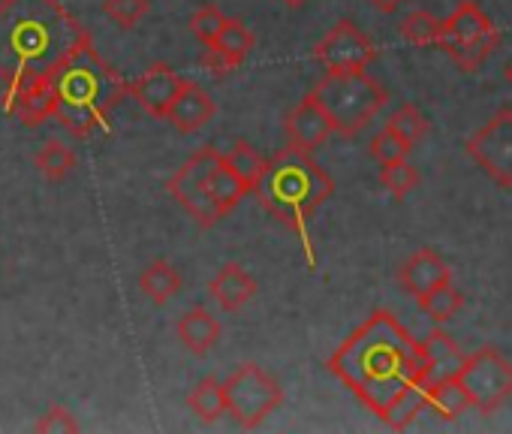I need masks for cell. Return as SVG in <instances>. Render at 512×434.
Masks as SVG:
<instances>
[{
    "label": "cell",
    "instance_id": "cell-33",
    "mask_svg": "<svg viewBox=\"0 0 512 434\" xmlns=\"http://www.w3.org/2000/svg\"><path fill=\"white\" fill-rule=\"evenodd\" d=\"M389 127L398 130L410 145H416V142L425 139V133H428V118H425L413 103H404V106L389 118Z\"/></svg>",
    "mask_w": 512,
    "mask_h": 434
},
{
    "label": "cell",
    "instance_id": "cell-29",
    "mask_svg": "<svg viewBox=\"0 0 512 434\" xmlns=\"http://www.w3.org/2000/svg\"><path fill=\"white\" fill-rule=\"evenodd\" d=\"M413 151V145L398 133L392 130L389 124L371 139V157L380 163V166H389V163H398V160H407V154Z\"/></svg>",
    "mask_w": 512,
    "mask_h": 434
},
{
    "label": "cell",
    "instance_id": "cell-34",
    "mask_svg": "<svg viewBox=\"0 0 512 434\" xmlns=\"http://www.w3.org/2000/svg\"><path fill=\"white\" fill-rule=\"evenodd\" d=\"M34 431L40 434H76L79 431V422L73 419V413L67 407H49L37 422H34Z\"/></svg>",
    "mask_w": 512,
    "mask_h": 434
},
{
    "label": "cell",
    "instance_id": "cell-10",
    "mask_svg": "<svg viewBox=\"0 0 512 434\" xmlns=\"http://www.w3.org/2000/svg\"><path fill=\"white\" fill-rule=\"evenodd\" d=\"M467 157L500 187H512V109L494 112L467 142Z\"/></svg>",
    "mask_w": 512,
    "mask_h": 434
},
{
    "label": "cell",
    "instance_id": "cell-12",
    "mask_svg": "<svg viewBox=\"0 0 512 434\" xmlns=\"http://www.w3.org/2000/svg\"><path fill=\"white\" fill-rule=\"evenodd\" d=\"M187 79H181L169 64H154L148 67L136 82H130V97L154 118H166L175 97L181 94Z\"/></svg>",
    "mask_w": 512,
    "mask_h": 434
},
{
    "label": "cell",
    "instance_id": "cell-4",
    "mask_svg": "<svg viewBox=\"0 0 512 434\" xmlns=\"http://www.w3.org/2000/svg\"><path fill=\"white\" fill-rule=\"evenodd\" d=\"M253 193L272 217H278L287 230H293L302 239L308 266H317L314 251H311L308 221L317 208H323L329 202V196L335 193V181L311 157V151H302L296 145L281 148L269 160L266 175L260 178Z\"/></svg>",
    "mask_w": 512,
    "mask_h": 434
},
{
    "label": "cell",
    "instance_id": "cell-18",
    "mask_svg": "<svg viewBox=\"0 0 512 434\" xmlns=\"http://www.w3.org/2000/svg\"><path fill=\"white\" fill-rule=\"evenodd\" d=\"M175 332H178V341L193 356H205L220 341V323L205 308H190L187 314H181V320L175 323Z\"/></svg>",
    "mask_w": 512,
    "mask_h": 434
},
{
    "label": "cell",
    "instance_id": "cell-31",
    "mask_svg": "<svg viewBox=\"0 0 512 434\" xmlns=\"http://www.w3.org/2000/svg\"><path fill=\"white\" fill-rule=\"evenodd\" d=\"M151 10V0H106L103 13L121 28V31H133Z\"/></svg>",
    "mask_w": 512,
    "mask_h": 434
},
{
    "label": "cell",
    "instance_id": "cell-14",
    "mask_svg": "<svg viewBox=\"0 0 512 434\" xmlns=\"http://www.w3.org/2000/svg\"><path fill=\"white\" fill-rule=\"evenodd\" d=\"M284 130H287L290 145H296V148L314 154V151H317L320 145H326V139L335 133V124H332V118L326 115V109L317 103V97L308 94V97L287 115Z\"/></svg>",
    "mask_w": 512,
    "mask_h": 434
},
{
    "label": "cell",
    "instance_id": "cell-37",
    "mask_svg": "<svg viewBox=\"0 0 512 434\" xmlns=\"http://www.w3.org/2000/svg\"><path fill=\"white\" fill-rule=\"evenodd\" d=\"M506 82H509V85H512V64H509V67H506Z\"/></svg>",
    "mask_w": 512,
    "mask_h": 434
},
{
    "label": "cell",
    "instance_id": "cell-23",
    "mask_svg": "<svg viewBox=\"0 0 512 434\" xmlns=\"http://www.w3.org/2000/svg\"><path fill=\"white\" fill-rule=\"evenodd\" d=\"M187 407L202 419V422H217L223 413H229V401H226V386L217 377H202L190 395H187Z\"/></svg>",
    "mask_w": 512,
    "mask_h": 434
},
{
    "label": "cell",
    "instance_id": "cell-2",
    "mask_svg": "<svg viewBox=\"0 0 512 434\" xmlns=\"http://www.w3.org/2000/svg\"><path fill=\"white\" fill-rule=\"evenodd\" d=\"M85 37L61 0H0V79L10 91L40 82Z\"/></svg>",
    "mask_w": 512,
    "mask_h": 434
},
{
    "label": "cell",
    "instance_id": "cell-21",
    "mask_svg": "<svg viewBox=\"0 0 512 434\" xmlns=\"http://www.w3.org/2000/svg\"><path fill=\"white\" fill-rule=\"evenodd\" d=\"M208 190H211V196H214V202L220 205L223 214H229L247 193H253V190L247 187V181L229 166V160H226L223 154L214 160V166H211V172H208Z\"/></svg>",
    "mask_w": 512,
    "mask_h": 434
},
{
    "label": "cell",
    "instance_id": "cell-22",
    "mask_svg": "<svg viewBox=\"0 0 512 434\" xmlns=\"http://www.w3.org/2000/svg\"><path fill=\"white\" fill-rule=\"evenodd\" d=\"M184 281L178 275V269L169 260H154L142 269L139 275V290L145 293V299H151L154 305H166L181 293Z\"/></svg>",
    "mask_w": 512,
    "mask_h": 434
},
{
    "label": "cell",
    "instance_id": "cell-11",
    "mask_svg": "<svg viewBox=\"0 0 512 434\" xmlns=\"http://www.w3.org/2000/svg\"><path fill=\"white\" fill-rule=\"evenodd\" d=\"M314 58L326 67V73H353L368 70L377 61V46L350 19H344L317 43Z\"/></svg>",
    "mask_w": 512,
    "mask_h": 434
},
{
    "label": "cell",
    "instance_id": "cell-20",
    "mask_svg": "<svg viewBox=\"0 0 512 434\" xmlns=\"http://www.w3.org/2000/svg\"><path fill=\"white\" fill-rule=\"evenodd\" d=\"M422 350H425V359H428V374H431V380H443V377L461 374V365H464V359H467V356L458 350V344H455L446 332H440V329H434V332L425 335Z\"/></svg>",
    "mask_w": 512,
    "mask_h": 434
},
{
    "label": "cell",
    "instance_id": "cell-35",
    "mask_svg": "<svg viewBox=\"0 0 512 434\" xmlns=\"http://www.w3.org/2000/svg\"><path fill=\"white\" fill-rule=\"evenodd\" d=\"M371 4H374L380 13H395V10L404 4V0H371Z\"/></svg>",
    "mask_w": 512,
    "mask_h": 434
},
{
    "label": "cell",
    "instance_id": "cell-5",
    "mask_svg": "<svg viewBox=\"0 0 512 434\" xmlns=\"http://www.w3.org/2000/svg\"><path fill=\"white\" fill-rule=\"evenodd\" d=\"M311 94L326 109L335 133L341 136H356L359 130H365L389 100L386 88L374 76H368V70L326 73Z\"/></svg>",
    "mask_w": 512,
    "mask_h": 434
},
{
    "label": "cell",
    "instance_id": "cell-6",
    "mask_svg": "<svg viewBox=\"0 0 512 434\" xmlns=\"http://www.w3.org/2000/svg\"><path fill=\"white\" fill-rule=\"evenodd\" d=\"M497 43H500V34L494 22L473 4V0H461L452 10V16L443 19L440 49L464 73H476L494 55Z\"/></svg>",
    "mask_w": 512,
    "mask_h": 434
},
{
    "label": "cell",
    "instance_id": "cell-36",
    "mask_svg": "<svg viewBox=\"0 0 512 434\" xmlns=\"http://www.w3.org/2000/svg\"><path fill=\"white\" fill-rule=\"evenodd\" d=\"M284 4H287L290 10H299V7H305V4H308V0H284Z\"/></svg>",
    "mask_w": 512,
    "mask_h": 434
},
{
    "label": "cell",
    "instance_id": "cell-28",
    "mask_svg": "<svg viewBox=\"0 0 512 434\" xmlns=\"http://www.w3.org/2000/svg\"><path fill=\"white\" fill-rule=\"evenodd\" d=\"M223 157H226L229 166L247 181L250 190H256V184H260V178L266 175V166H269V160H266L260 151H256L253 145H247V142H235Z\"/></svg>",
    "mask_w": 512,
    "mask_h": 434
},
{
    "label": "cell",
    "instance_id": "cell-8",
    "mask_svg": "<svg viewBox=\"0 0 512 434\" xmlns=\"http://www.w3.org/2000/svg\"><path fill=\"white\" fill-rule=\"evenodd\" d=\"M220 157V151L217 148H211V145H205V148H199L172 178H169V193H172V199L193 217V221L202 227V230H211L220 217H223V211H220V205L214 202V196H211V190H208V172H211V166H214V160Z\"/></svg>",
    "mask_w": 512,
    "mask_h": 434
},
{
    "label": "cell",
    "instance_id": "cell-26",
    "mask_svg": "<svg viewBox=\"0 0 512 434\" xmlns=\"http://www.w3.org/2000/svg\"><path fill=\"white\" fill-rule=\"evenodd\" d=\"M416 302H419V308L425 311V317L434 320L437 326L449 323V320L464 308V296H461V290L452 287V281H449V284H440V287H434V290H428V293L419 296Z\"/></svg>",
    "mask_w": 512,
    "mask_h": 434
},
{
    "label": "cell",
    "instance_id": "cell-1",
    "mask_svg": "<svg viewBox=\"0 0 512 434\" xmlns=\"http://www.w3.org/2000/svg\"><path fill=\"white\" fill-rule=\"evenodd\" d=\"M326 368L380 419L413 383L431 380L422 341H413L392 311H374L341 341Z\"/></svg>",
    "mask_w": 512,
    "mask_h": 434
},
{
    "label": "cell",
    "instance_id": "cell-7",
    "mask_svg": "<svg viewBox=\"0 0 512 434\" xmlns=\"http://www.w3.org/2000/svg\"><path fill=\"white\" fill-rule=\"evenodd\" d=\"M223 386H226L229 416L241 428H260L269 419V413H275L278 404L284 401L281 383L269 371H263L256 362L238 365L223 380Z\"/></svg>",
    "mask_w": 512,
    "mask_h": 434
},
{
    "label": "cell",
    "instance_id": "cell-15",
    "mask_svg": "<svg viewBox=\"0 0 512 434\" xmlns=\"http://www.w3.org/2000/svg\"><path fill=\"white\" fill-rule=\"evenodd\" d=\"M398 281L404 287V293H410L413 299L425 296L428 290L440 287V284H449L452 281V272L446 266V260L431 251V248H419L398 272Z\"/></svg>",
    "mask_w": 512,
    "mask_h": 434
},
{
    "label": "cell",
    "instance_id": "cell-13",
    "mask_svg": "<svg viewBox=\"0 0 512 434\" xmlns=\"http://www.w3.org/2000/svg\"><path fill=\"white\" fill-rule=\"evenodd\" d=\"M253 46H256L253 31H250L241 19H226V25H223V31H220L217 43H214V46H205L202 64H205L214 76H226V73L238 70V67L250 58Z\"/></svg>",
    "mask_w": 512,
    "mask_h": 434
},
{
    "label": "cell",
    "instance_id": "cell-32",
    "mask_svg": "<svg viewBox=\"0 0 512 434\" xmlns=\"http://www.w3.org/2000/svg\"><path fill=\"white\" fill-rule=\"evenodd\" d=\"M223 25H226V16L217 10V7H202V10H196L193 13V19H190V34L202 43V46H214L217 43V37H220V31H223Z\"/></svg>",
    "mask_w": 512,
    "mask_h": 434
},
{
    "label": "cell",
    "instance_id": "cell-24",
    "mask_svg": "<svg viewBox=\"0 0 512 434\" xmlns=\"http://www.w3.org/2000/svg\"><path fill=\"white\" fill-rule=\"evenodd\" d=\"M398 31L410 46H419V49H440V40H443V22L437 16H431L428 10L407 13L401 19Z\"/></svg>",
    "mask_w": 512,
    "mask_h": 434
},
{
    "label": "cell",
    "instance_id": "cell-30",
    "mask_svg": "<svg viewBox=\"0 0 512 434\" xmlns=\"http://www.w3.org/2000/svg\"><path fill=\"white\" fill-rule=\"evenodd\" d=\"M383 172H380V181H383V187L395 196V199H404L413 187H419V181H422V175H419V169L413 166V163H407V160H398V163H389V166H380Z\"/></svg>",
    "mask_w": 512,
    "mask_h": 434
},
{
    "label": "cell",
    "instance_id": "cell-9",
    "mask_svg": "<svg viewBox=\"0 0 512 434\" xmlns=\"http://www.w3.org/2000/svg\"><path fill=\"white\" fill-rule=\"evenodd\" d=\"M458 377L467 386L473 407L482 413H494L512 398V362L497 347H479L470 353Z\"/></svg>",
    "mask_w": 512,
    "mask_h": 434
},
{
    "label": "cell",
    "instance_id": "cell-3",
    "mask_svg": "<svg viewBox=\"0 0 512 434\" xmlns=\"http://www.w3.org/2000/svg\"><path fill=\"white\" fill-rule=\"evenodd\" d=\"M55 91V118L73 136H91L106 127L112 109L130 94V82L118 70H112L91 37H85L52 73Z\"/></svg>",
    "mask_w": 512,
    "mask_h": 434
},
{
    "label": "cell",
    "instance_id": "cell-25",
    "mask_svg": "<svg viewBox=\"0 0 512 434\" xmlns=\"http://www.w3.org/2000/svg\"><path fill=\"white\" fill-rule=\"evenodd\" d=\"M428 383L431 380H419V383H413L392 407H389V413L383 416V422L389 425V428H395V431H404V428H410L413 425V419L419 416V413H425L428 410Z\"/></svg>",
    "mask_w": 512,
    "mask_h": 434
},
{
    "label": "cell",
    "instance_id": "cell-19",
    "mask_svg": "<svg viewBox=\"0 0 512 434\" xmlns=\"http://www.w3.org/2000/svg\"><path fill=\"white\" fill-rule=\"evenodd\" d=\"M473 407L467 386L461 383V377H443V380H431L428 383V410H434L440 419L455 422L458 416H464Z\"/></svg>",
    "mask_w": 512,
    "mask_h": 434
},
{
    "label": "cell",
    "instance_id": "cell-27",
    "mask_svg": "<svg viewBox=\"0 0 512 434\" xmlns=\"http://www.w3.org/2000/svg\"><path fill=\"white\" fill-rule=\"evenodd\" d=\"M34 163H37V169H40L49 181H61V178H67V175L76 169V154H73V148H67L64 142L49 139V142L37 151Z\"/></svg>",
    "mask_w": 512,
    "mask_h": 434
},
{
    "label": "cell",
    "instance_id": "cell-17",
    "mask_svg": "<svg viewBox=\"0 0 512 434\" xmlns=\"http://www.w3.org/2000/svg\"><path fill=\"white\" fill-rule=\"evenodd\" d=\"M208 293H211V299H214L223 311H241V308L256 296V281H253V275H247L238 263H226V266H220V272L211 278Z\"/></svg>",
    "mask_w": 512,
    "mask_h": 434
},
{
    "label": "cell",
    "instance_id": "cell-16",
    "mask_svg": "<svg viewBox=\"0 0 512 434\" xmlns=\"http://www.w3.org/2000/svg\"><path fill=\"white\" fill-rule=\"evenodd\" d=\"M214 118V100L205 88H199L196 82H184L181 94L175 97L166 121L178 130V133H196L202 130L208 121Z\"/></svg>",
    "mask_w": 512,
    "mask_h": 434
}]
</instances>
